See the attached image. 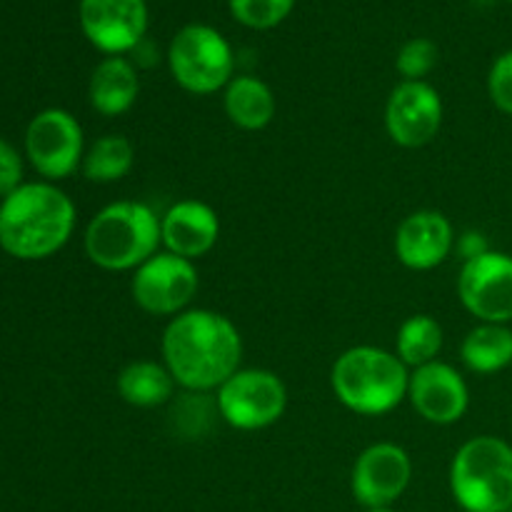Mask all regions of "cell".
<instances>
[{
  "mask_svg": "<svg viewBox=\"0 0 512 512\" xmlns=\"http://www.w3.org/2000/svg\"><path fill=\"white\" fill-rule=\"evenodd\" d=\"M160 353L178 388L208 395L240 370L243 338L223 313L190 308L165 325Z\"/></svg>",
  "mask_w": 512,
  "mask_h": 512,
  "instance_id": "cell-1",
  "label": "cell"
},
{
  "mask_svg": "<svg viewBox=\"0 0 512 512\" xmlns=\"http://www.w3.org/2000/svg\"><path fill=\"white\" fill-rule=\"evenodd\" d=\"M75 205L58 185L23 183L0 203V248L18 260H45L75 230Z\"/></svg>",
  "mask_w": 512,
  "mask_h": 512,
  "instance_id": "cell-2",
  "label": "cell"
},
{
  "mask_svg": "<svg viewBox=\"0 0 512 512\" xmlns=\"http://www.w3.org/2000/svg\"><path fill=\"white\" fill-rule=\"evenodd\" d=\"M410 368L395 353L375 345L348 348L330 370V388L340 405L363 418H378L408 400Z\"/></svg>",
  "mask_w": 512,
  "mask_h": 512,
  "instance_id": "cell-3",
  "label": "cell"
},
{
  "mask_svg": "<svg viewBox=\"0 0 512 512\" xmlns=\"http://www.w3.org/2000/svg\"><path fill=\"white\" fill-rule=\"evenodd\" d=\"M83 245L90 263L100 270H138L145 260L160 253V218L150 205L138 200H118L93 215L85 228Z\"/></svg>",
  "mask_w": 512,
  "mask_h": 512,
  "instance_id": "cell-4",
  "label": "cell"
},
{
  "mask_svg": "<svg viewBox=\"0 0 512 512\" xmlns=\"http://www.w3.org/2000/svg\"><path fill=\"white\" fill-rule=\"evenodd\" d=\"M450 493L465 512H508L512 508V445L498 435L463 443L450 463Z\"/></svg>",
  "mask_w": 512,
  "mask_h": 512,
  "instance_id": "cell-5",
  "label": "cell"
},
{
  "mask_svg": "<svg viewBox=\"0 0 512 512\" xmlns=\"http://www.w3.org/2000/svg\"><path fill=\"white\" fill-rule=\"evenodd\" d=\"M168 68L190 95H213L235 78V55L228 38L213 25L188 23L168 45Z\"/></svg>",
  "mask_w": 512,
  "mask_h": 512,
  "instance_id": "cell-6",
  "label": "cell"
},
{
  "mask_svg": "<svg viewBox=\"0 0 512 512\" xmlns=\"http://www.w3.org/2000/svg\"><path fill=\"white\" fill-rule=\"evenodd\" d=\"M215 393L220 418L243 433L270 428L288 408V388L273 370L240 368Z\"/></svg>",
  "mask_w": 512,
  "mask_h": 512,
  "instance_id": "cell-7",
  "label": "cell"
},
{
  "mask_svg": "<svg viewBox=\"0 0 512 512\" xmlns=\"http://www.w3.org/2000/svg\"><path fill=\"white\" fill-rule=\"evenodd\" d=\"M198 288L200 278L193 260H185L168 250L145 260L138 270H133L130 280L135 305L155 318H175L185 313L198 295Z\"/></svg>",
  "mask_w": 512,
  "mask_h": 512,
  "instance_id": "cell-8",
  "label": "cell"
},
{
  "mask_svg": "<svg viewBox=\"0 0 512 512\" xmlns=\"http://www.w3.org/2000/svg\"><path fill=\"white\" fill-rule=\"evenodd\" d=\"M25 153L48 183L70 178L85 158V138L78 118L63 108L40 110L25 130Z\"/></svg>",
  "mask_w": 512,
  "mask_h": 512,
  "instance_id": "cell-9",
  "label": "cell"
},
{
  "mask_svg": "<svg viewBox=\"0 0 512 512\" xmlns=\"http://www.w3.org/2000/svg\"><path fill=\"white\" fill-rule=\"evenodd\" d=\"M458 298L478 323H512V255L488 250L465 260L458 275Z\"/></svg>",
  "mask_w": 512,
  "mask_h": 512,
  "instance_id": "cell-10",
  "label": "cell"
},
{
  "mask_svg": "<svg viewBox=\"0 0 512 512\" xmlns=\"http://www.w3.org/2000/svg\"><path fill=\"white\" fill-rule=\"evenodd\" d=\"M443 128V98L425 80H400L385 103V130L400 148H425Z\"/></svg>",
  "mask_w": 512,
  "mask_h": 512,
  "instance_id": "cell-11",
  "label": "cell"
},
{
  "mask_svg": "<svg viewBox=\"0 0 512 512\" xmlns=\"http://www.w3.org/2000/svg\"><path fill=\"white\" fill-rule=\"evenodd\" d=\"M413 480V460L398 443H373L358 455L350 473L355 503L368 508H390L398 503Z\"/></svg>",
  "mask_w": 512,
  "mask_h": 512,
  "instance_id": "cell-12",
  "label": "cell"
},
{
  "mask_svg": "<svg viewBox=\"0 0 512 512\" xmlns=\"http://www.w3.org/2000/svg\"><path fill=\"white\" fill-rule=\"evenodd\" d=\"M80 30L105 55H125L138 48L148 30L145 0H80Z\"/></svg>",
  "mask_w": 512,
  "mask_h": 512,
  "instance_id": "cell-13",
  "label": "cell"
},
{
  "mask_svg": "<svg viewBox=\"0 0 512 512\" xmlns=\"http://www.w3.org/2000/svg\"><path fill=\"white\" fill-rule=\"evenodd\" d=\"M408 400L425 423L455 425L468 413L470 388L453 365L435 360L410 373Z\"/></svg>",
  "mask_w": 512,
  "mask_h": 512,
  "instance_id": "cell-14",
  "label": "cell"
},
{
  "mask_svg": "<svg viewBox=\"0 0 512 512\" xmlns=\"http://www.w3.org/2000/svg\"><path fill=\"white\" fill-rule=\"evenodd\" d=\"M453 223L440 210H418L403 218L395 230V255L415 273L443 265L455 250Z\"/></svg>",
  "mask_w": 512,
  "mask_h": 512,
  "instance_id": "cell-15",
  "label": "cell"
},
{
  "mask_svg": "<svg viewBox=\"0 0 512 512\" xmlns=\"http://www.w3.org/2000/svg\"><path fill=\"white\" fill-rule=\"evenodd\" d=\"M160 235L168 253L195 263L218 245L220 218L203 200H178L160 218Z\"/></svg>",
  "mask_w": 512,
  "mask_h": 512,
  "instance_id": "cell-16",
  "label": "cell"
},
{
  "mask_svg": "<svg viewBox=\"0 0 512 512\" xmlns=\"http://www.w3.org/2000/svg\"><path fill=\"white\" fill-rule=\"evenodd\" d=\"M140 95V78L125 55H105L95 65L88 83V100L95 113L105 118L125 115Z\"/></svg>",
  "mask_w": 512,
  "mask_h": 512,
  "instance_id": "cell-17",
  "label": "cell"
},
{
  "mask_svg": "<svg viewBox=\"0 0 512 512\" xmlns=\"http://www.w3.org/2000/svg\"><path fill=\"white\" fill-rule=\"evenodd\" d=\"M223 108L235 128L255 133L273 123L278 103L265 80L255 75H235L223 90Z\"/></svg>",
  "mask_w": 512,
  "mask_h": 512,
  "instance_id": "cell-18",
  "label": "cell"
},
{
  "mask_svg": "<svg viewBox=\"0 0 512 512\" xmlns=\"http://www.w3.org/2000/svg\"><path fill=\"white\" fill-rule=\"evenodd\" d=\"M115 388L123 403L133 405V408L150 410V408H163L170 400L175 398V378L165 363L158 360H133L125 365L118 373Z\"/></svg>",
  "mask_w": 512,
  "mask_h": 512,
  "instance_id": "cell-19",
  "label": "cell"
},
{
  "mask_svg": "<svg viewBox=\"0 0 512 512\" xmlns=\"http://www.w3.org/2000/svg\"><path fill=\"white\" fill-rule=\"evenodd\" d=\"M463 365L475 375H495L512 365V328L500 323H478L460 345Z\"/></svg>",
  "mask_w": 512,
  "mask_h": 512,
  "instance_id": "cell-20",
  "label": "cell"
},
{
  "mask_svg": "<svg viewBox=\"0 0 512 512\" xmlns=\"http://www.w3.org/2000/svg\"><path fill=\"white\" fill-rule=\"evenodd\" d=\"M135 165V148L125 135H103L88 150L80 170L90 183L110 185L123 180Z\"/></svg>",
  "mask_w": 512,
  "mask_h": 512,
  "instance_id": "cell-21",
  "label": "cell"
},
{
  "mask_svg": "<svg viewBox=\"0 0 512 512\" xmlns=\"http://www.w3.org/2000/svg\"><path fill=\"white\" fill-rule=\"evenodd\" d=\"M443 350V328L433 315H410L403 320L395 338V355L403 360L408 368H423L435 363Z\"/></svg>",
  "mask_w": 512,
  "mask_h": 512,
  "instance_id": "cell-22",
  "label": "cell"
},
{
  "mask_svg": "<svg viewBox=\"0 0 512 512\" xmlns=\"http://www.w3.org/2000/svg\"><path fill=\"white\" fill-rule=\"evenodd\" d=\"M230 15L250 30L278 28L295 8V0H228Z\"/></svg>",
  "mask_w": 512,
  "mask_h": 512,
  "instance_id": "cell-23",
  "label": "cell"
},
{
  "mask_svg": "<svg viewBox=\"0 0 512 512\" xmlns=\"http://www.w3.org/2000/svg\"><path fill=\"white\" fill-rule=\"evenodd\" d=\"M440 58L438 45L430 38H410L395 55V70L403 80H425Z\"/></svg>",
  "mask_w": 512,
  "mask_h": 512,
  "instance_id": "cell-24",
  "label": "cell"
},
{
  "mask_svg": "<svg viewBox=\"0 0 512 512\" xmlns=\"http://www.w3.org/2000/svg\"><path fill=\"white\" fill-rule=\"evenodd\" d=\"M488 95L500 113L512 115V50L500 53L490 65Z\"/></svg>",
  "mask_w": 512,
  "mask_h": 512,
  "instance_id": "cell-25",
  "label": "cell"
},
{
  "mask_svg": "<svg viewBox=\"0 0 512 512\" xmlns=\"http://www.w3.org/2000/svg\"><path fill=\"white\" fill-rule=\"evenodd\" d=\"M23 185V158L18 150L0 138V198H8Z\"/></svg>",
  "mask_w": 512,
  "mask_h": 512,
  "instance_id": "cell-26",
  "label": "cell"
},
{
  "mask_svg": "<svg viewBox=\"0 0 512 512\" xmlns=\"http://www.w3.org/2000/svg\"><path fill=\"white\" fill-rule=\"evenodd\" d=\"M458 253L463 255V263L470 258H478V255L488 253V243H485V238L480 233H475V230H470V233H465L463 238H458Z\"/></svg>",
  "mask_w": 512,
  "mask_h": 512,
  "instance_id": "cell-27",
  "label": "cell"
},
{
  "mask_svg": "<svg viewBox=\"0 0 512 512\" xmlns=\"http://www.w3.org/2000/svg\"><path fill=\"white\" fill-rule=\"evenodd\" d=\"M363 512H395L393 508H368V510H363Z\"/></svg>",
  "mask_w": 512,
  "mask_h": 512,
  "instance_id": "cell-28",
  "label": "cell"
},
{
  "mask_svg": "<svg viewBox=\"0 0 512 512\" xmlns=\"http://www.w3.org/2000/svg\"><path fill=\"white\" fill-rule=\"evenodd\" d=\"M508 3H512V0H508Z\"/></svg>",
  "mask_w": 512,
  "mask_h": 512,
  "instance_id": "cell-29",
  "label": "cell"
}]
</instances>
